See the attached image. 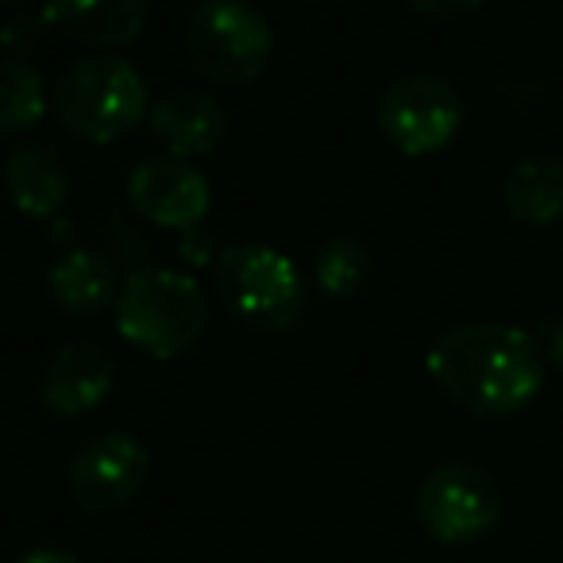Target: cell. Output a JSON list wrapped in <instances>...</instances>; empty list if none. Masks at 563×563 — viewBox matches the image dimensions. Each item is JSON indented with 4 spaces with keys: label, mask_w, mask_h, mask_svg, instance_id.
Wrapping results in <instances>:
<instances>
[{
    "label": "cell",
    "mask_w": 563,
    "mask_h": 563,
    "mask_svg": "<svg viewBox=\"0 0 563 563\" xmlns=\"http://www.w3.org/2000/svg\"><path fill=\"white\" fill-rule=\"evenodd\" d=\"M367 278H371V255L352 235L329 240L321 247V255H317V282H321V290L332 294V298H352V294L363 290Z\"/></svg>",
    "instance_id": "obj_17"
},
{
    "label": "cell",
    "mask_w": 563,
    "mask_h": 563,
    "mask_svg": "<svg viewBox=\"0 0 563 563\" xmlns=\"http://www.w3.org/2000/svg\"><path fill=\"white\" fill-rule=\"evenodd\" d=\"M112 313L120 336L155 360H178L201 344L209 329V298L201 282L166 266L128 274L112 301Z\"/></svg>",
    "instance_id": "obj_2"
},
{
    "label": "cell",
    "mask_w": 563,
    "mask_h": 563,
    "mask_svg": "<svg viewBox=\"0 0 563 563\" xmlns=\"http://www.w3.org/2000/svg\"><path fill=\"white\" fill-rule=\"evenodd\" d=\"M117 386V363L97 344H70L51 355L40 378V401L55 417H86Z\"/></svg>",
    "instance_id": "obj_10"
},
{
    "label": "cell",
    "mask_w": 563,
    "mask_h": 563,
    "mask_svg": "<svg viewBox=\"0 0 563 563\" xmlns=\"http://www.w3.org/2000/svg\"><path fill=\"white\" fill-rule=\"evenodd\" d=\"M0 4H9V0H0Z\"/></svg>",
    "instance_id": "obj_21"
},
{
    "label": "cell",
    "mask_w": 563,
    "mask_h": 563,
    "mask_svg": "<svg viewBox=\"0 0 563 563\" xmlns=\"http://www.w3.org/2000/svg\"><path fill=\"white\" fill-rule=\"evenodd\" d=\"M155 140L174 158H201L212 155L224 140V109L212 93L201 89H170L147 112Z\"/></svg>",
    "instance_id": "obj_11"
},
{
    "label": "cell",
    "mask_w": 563,
    "mask_h": 563,
    "mask_svg": "<svg viewBox=\"0 0 563 563\" xmlns=\"http://www.w3.org/2000/svg\"><path fill=\"white\" fill-rule=\"evenodd\" d=\"M429 378L448 401L475 417H514L544 386L537 336L514 324H452L424 355Z\"/></svg>",
    "instance_id": "obj_1"
},
{
    "label": "cell",
    "mask_w": 563,
    "mask_h": 563,
    "mask_svg": "<svg viewBox=\"0 0 563 563\" xmlns=\"http://www.w3.org/2000/svg\"><path fill=\"white\" fill-rule=\"evenodd\" d=\"M47 282H51V298H55L66 313H78V317L112 306L120 294L117 266L89 247H78L58 258V263L51 266Z\"/></svg>",
    "instance_id": "obj_15"
},
{
    "label": "cell",
    "mask_w": 563,
    "mask_h": 563,
    "mask_svg": "<svg viewBox=\"0 0 563 563\" xmlns=\"http://www.w3.org/2000/svg\"><path fill=\"white\" fill-rule=\"evenodd\" d=\"M409 9H417L421 16H432V20H455V16H467L475 12L483 0H406Z\"/></svg>",
    "instance_id": "obj_18"
},
{
    "label": "cell",
    "mask_w": 563,
    "mask_h": 563,
    "mask_svg": "<svg viewBox=\"0 0 563 563\" xmlns=\"http://www.w3.org/2000/svg\"><path fill=\"white\" fill-rule=\"evenodd\" d=\"M47 20L86 47H124L147 27V0H47Z\"/></svg>",
    "instance_id": "obj_12"
},
{
    "label": "cell",
    "mask_w": 563,
    "mask_h": 563,
    "mask_svg": "<svg viewBox=\"0 0 563 563\" xmlns=\"http://www.w3.org/2000/svg\"><path fill=\"white\" fill-rule=\"evenodd\" d=\"M378 128L401 155H437L460 135L463 101L437 74H409L383 93Z\"/></svg>",
    "instance_id": "obj_7"
},
{
    "label": "cell",
    "mask_w": 563,
    "mask_h": 563,
    "mask_svg": "<svg viewBox=\"0 0 563 563\" xmlns=\"http://www.w3.org/2000/svg\"><path fill=\"white\" fill-rule=\"evenodd\" d=\"M4 194L24 217L51 220L63 212L66 197H70V170L51 147L24 143L4 163Z\"/></svg>",
    "instance_id": "obj_13"
},
{
    "label": "cell",
    "mask_w": 563,
    "mask_h": 563,
    "mask_svg": "<svg viewBox=\"0 0 563 563\" xmlns=\"http://www.w3.org/2000/svg\"><path fill=\"white\" fill-rule=\"evenodd\" d=\"M128 201L158 228H197L212 209V189L186 158H147L128 174Z\"/></svg>",
    "instance_id": "obj_9"
},
{
    "label": "cell",
    "mask_w": 563,
    "mask_h": 563,
    "mask_svg": "<svg viewBox=\"0 0 563 563\" xmlns=\"http://www.w3.org/2000/svg\"><path fill=\"white\" fill-rule=\"evenodd\" d=\"M532 336H537V347L548 367H555L563 375V321H544Z\"/></svg>",
    "instance_id": "obj_19"
},
{
    "label": "cell",
    "mask_w": 563,
    "mask_h": 563,
    "mask_svg": "<svg viewBox=\"0 0 563 563\" xmlns=\"http://www.w3.org/2000/svg\"><path fill=\"white\" fill-rule=\"evenodd\" d=\"M51 109L43 78L27 63L4 58L0 63V135H20L35 128Z\"/></svg>",
    "instance_id": "obj_16"
},
{
    "label": "cell",
    "mask_w": 563,
    "mask_h": 563,
    "mask_svg": "<svg viewBox=\"0 0 563 563\" xmlns=\"http://www.w3.org/2000/svg\"><path fill=\"white\" fill-rule=\"evenodd\" d=\"M417 521L440 544H475L501 521V490L483 467L444 463L417 490Z\"/></svg>",
    "instance_id": "obj_6"
},
{
    "label": "cell",
    "mask_w": 563,
    "mask_h": 563,
    "mask_svg": "<svg viewBox=\"0 0 563 563\" xmlns=\"http://www.w3.org/2000/svg\"><path fill=\"white\" fill-rule=\"evenodd\" d=\"M186 47L209 81L247 86L271 63L274 35L263 12L247 0H205L189 16Z\"/></svg>",
    "instance_id": "obj_5"
},
{
    "label": "cell",
    "mask_w": 563,
    "mask_h": 563,
    "mask_svg": "<svg viewBox=\"0 0 563 563\" xmlns=\"http://www.w3.org/2000/svg\"><path fill=\"white\" fill-rule=\"evenodd\" d=\"M506 212L521 224H555L563 220V158L529 155L514 163L501 186Z\"/></svg>",
    "instance_id": "obj_14"
},
{
    "label": "cell",
    "mask_w": 563,
    "mask_h": 563,
    "mask_svg": "<svg viewBox=\"0 0 563 563\" xmlns=\"http://www.w3.org/2000/svg\"><path fill=\"white\" fill-rule=\"evenodd\" d=\"M151 478V452L132 432H101L74 452L66 486L89 514H109L135 498Z\"/></svg>",
    "instance_id": "obj_8"
},
{
    "label": "cell",
    "mask_w": 563,
    "mask_h": 563,
    "mask_svg": "<svg viewBox=\"0 0 563 563\" xmlns=\"http://www.w3.org/2000/svg\"><path fill=\"white\" fill-rule=\"evenodd\" d=\"M212 294L243 329L278 336L306 317V282L290 255L266 243H232L212 263Z\"/></svg>",
    "instance_id": "obj_3"
},
{
    "label": "cell",
    "mask_w": 563,
    "mask_h": 563,
    "mask_svg": "<svg viewBox=\"0 0 563 563\" xmlns=\"http://www.w3.org/2000/svg\"><path fill=\"white\" fill-rule=\"evenodd\" d=\"M58 124L86 143H117L120 135L135 132L147 120L151 101L140 70L124 58L97 55L78 58L70 70L58 78L55 89Z\"/></svg>",
    "instance_id": "obj_4"
},
{
    "label": "cell",
    "mask_w": 563,
    "mask_h": 563,
    "mask_svg": "<svg viewBox=\"0 0 563 563\" xmlns=\"http://www.w3.org/2000/svg\"><path fill=\"white\" fill-rule=\"evenodd\" d=\"M16 563H81V560L74 552H66V548L43 544V548H32V552H24Z\"/></svg>",
    "instance_id": "obj_20"
}]
</instances>
